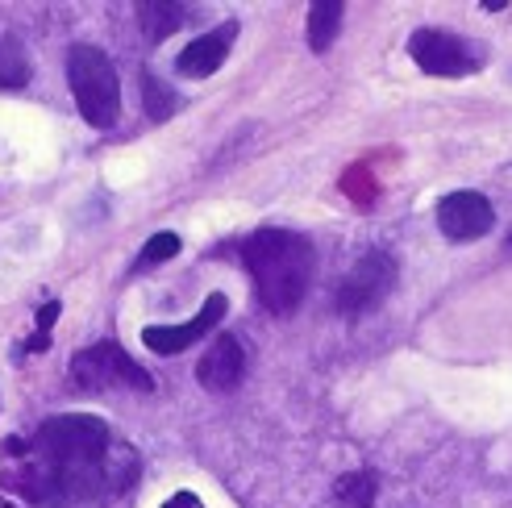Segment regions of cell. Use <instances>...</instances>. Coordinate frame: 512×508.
Segmentation results:
<instances>
[{"label": "cell", "mask_w": 512, "mask_h": 508, "mask_svg": "<svg viewBox=\"0 0 512 508\" xmlns=\"http://www.w3.org/2000/svg\"><path fill=\"white\" fill-rule=\"evenodd\" d=\"M30 84V55L9 34H0V88H25Z\"/></svg>", "instance_id": "obj_13"}, {"label": "cell", "mask_w": 512, "mask_h": 508, "mask_svg": "<svg viewBox=\"0 0 512 508\" xmlns=\"http://www.w3.org/2000/svg\"><path fill=\"white\" fill-rule=\"evenodd\" d=\"M342 13H346L342 0H317V5L309 9V46L317 50V55H325V50L334 46Z\"/></svg>", "instance_id": "obj_12"}, {"label": "cell", "mask_w": 512, "mask_h": 508, "mask_svg": "<svg viewBox=\"0 0 512 508\" xmlns=\"http://www.w3.org/2000/svg\"><path fill=\"white\" fill-rule=\"evenodd\" d=\"M338 500L346 508H371V500H375V475L371 471H354V475L338 479Z\"/></svg>", "instance_id": "obj_15"}, {"label": "cell", "mask_w": 512, "mask_h": 508, "mask_svg": "<svg viewBox=\"0 0 512 508\" xmlns=\"http://www.w3.org/2000/svg\"><path fill=\"white\" fill-rule=\"evenodd\" d=\"M9 463L0 484L30 508H80L105 488H125L130 475L113 467L109 425L92 413H63L38 425L30 442H5Z\"/></svg>", "instance_id": "obj_1"}, {"label": "cell", "mask_w": 512, "mask_h": 508, "mask_svg": "<svg viewBox=\"0 0 512 508\" xmlns=\"http://www.w3.org/2000/svg\"><path fill=\"white\" fill-rule=\"evenodd\" d=\"M246 375V354H242V342L229 338V334H217V342L200 354L196 363V379L200 388L209 392H234Z\"/></svg>", "instance_id": "obj_9"}, {"label": "cell", "mask_w": 512, "mask_h": 508, "mask_svg": "<svg viewBox=\"0 0 512 508\" xmlns=\"http://www.w3.org/2000/svg\"><path fill=\"white\" fill-rule=\"evenodd\" d=\"M242 263L254 279V296L267 313H292L317 271L313 242L292 230H259L242 242Z\"/></svg>", "instance_id": "obj_2"}, {"label": "cell", "mask_w": 512, "mask_h": 508, "mask_svg": "<svg viewBox=\"0 0 512 508\" xmlns=\"http://www.w3.org/2000/svg\"><path fill=\"white\" fill-rule=\"evenodd\" d=\"M55 321H59V300H46L42 309H38V338L25 346V350H42V346H46V334H50V325H55Z\"/></svg>", "instance_id": "obj_17"}, {"label": "cell", "mask_w": 512, "mask_h": 508, "mask_svg": "<svg viewBox=\"0 0 512 508\" xmlns=\"http://www.w3.org/2000/svg\"><path fill=\"white\" fill-rule=\"evenodd\" d=\"M234 38H238V21H225L217 30L192 38L184 50H179V75H188V80H209V75L225 63V55L234 50Z\"/></svg>", "instance_id": "obj_10"}, {"label": "cell", "mask_w": 512, "mask_h": 508, "mask_svg": "<svg viewBox=\"0 0 512 508\" xmlns=\"http://www.w3.org/2000/svg\"><path fill=\"white\" fill-rule=\"evenodd\" d=\"M175 254H179V238L175 234H155L138 254V271L155 267V263H167V259H175Z\"/></svg>", "instance_id": "obj_16"}, {"label": "cell", "mask_w": 512, "mask_h": 508, "mask_svg": "<svg viewBox=\"0 0 512 508\" xmlns=\"http://www.w3.org/2000/svg\"><path fill=\"white\" fill-rule=\"evenodd\" d=\"M225 309H229L225 292H213L209 300L200 304V313L192 321H184V325H146L142 329V346L155 350V354H179V350H188L192 342H200L204 334H213V329L225 321Z\"/></svg>", "instance_id": "obj_8"}, {"label": "cell", "mask_w": 512, "mask_h": 508, "mask_svg": "<svg viewBox=\"0 0 512 508\" xmlns=\"http://www.w3.org/2000/svg\"><path fill=\"white\" fill-rule=\"evenodd\" d=\"M163 508H204V500H200V496H192V492H175Z\"/></svg>", "instance_id": "obj_18"}, {"label": "cell", "mask_w": 512, "mask_h": 508, "mask_svg": "<svg viewBox=\"0 0 512 508\" xmlns=\"http://www.w3.org/2000/svg\"><path fill=\"white\" fill-rule=\"evenodd\" d=\"M71 379L80 388H88V392H109V388L155 392V379H150L117 342H96V346L75 354L71 359Z\"/></svg>", "instance_id": "obj_4"}, {"label": "cell", "mask_w": 512, "mask_h": 508, "mask_svg": "<svg viewBox=\"0 0 512 508\" xmlns=\"http://www.w3.org/2000/svg\"><path fill=\"white\" fill-rule=\"evenodd\" d=\"M396 275L400 271H396V259L388 250H367L338 284V313H346V317L375 313L379 304L392 296Z\"/></svg>", "instance_id": "obj_5"}, {"label": "cell", "mask_w": 512, "mask_h": 508, "mask_svg": "<svg viewBox=\"0 0 512 508\" xmlns=\"http://www.w3.org/2000/svg\"><path fill=\"white\" fill-rule=\"evenodd\" d=\"M67 84L71 96L80 105V117L92 125V130H109L121 117V80H117V67L100 46H71L67 55Z\"/></svg>", "instance_id": "obj_3"}, {"label": "cell", "mask_w": 512, "mask_h": 508, "mask_svg": "<svg viewBox=\"0 0 512 508\" xmlns=\"http://www.w3.org/2000/svg\"><path fill=\"white\" fill-rule=\"evenodd\" d=\"M142 100H146V113L155 121H167L179 109V96L163 80H155V71H142Z\"/></svg>", "instance_id": "obj_14"}, {"label": "cell", "mask_w": 512, "mask_h": 508, "mask_svg": "<svg viewBox=\"0 0 512 508\" xmlns=\"http://www.w3.org/2000/svg\"><path fill=\"white\" fill-rule=\"evenodd\" d=\"M408 55L425 75H446V80H458V75H475L479 71V50L446 30H417L408 38Z\"/></svg>", "instance_id": "obj_6"}, {"label": "cell", "mask_w": 512, "mask_h": 508, "mask_svg": "<svg viewBox=\"0 0 512 508\" xmlns=\"http://www.w3.org/2000/svg\"><path fill=\"white\" fill-rule=\"evenodd\" d=\"M496 209L483 192H450L438 205V230L450 242H479L483 234H492Z\"/></svg>", "instance_id": "obj_7"}, {"label": "cell", "mask_w": 512, "mask_h": 508, "mask_svg": "<svg viewBox=\"0 0 512 508\" xmlns=\"http://www.w3.org/2000/svg\"><path fill=\"white\" fill-rule=\"evenodd\" d=\"M138 21L146 42H163L188 21V9L175 5V0H146V5H138Z\"/></svg>", "instance_id": "obj_11"}]
</instances>
